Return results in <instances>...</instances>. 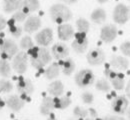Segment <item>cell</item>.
Masks as SVG:
<instances>
[{
    "mask_svg": "<svg viewBox=\"0 0 130 120\" xmlns=\"http://www.w3.org/2000/svg\"><path fill=\"white\" fill-rule=\"evenodd\" d=\"M30 63L37 70H42L48 63H50L52 56L50 51L46 47H37L34 46L27 51Z\"/></svg>",
    "mask_w": 130,
    "mask_h": 120,
    "instance_id": "1",
    "label": "cell"
},
{
    "mask_svg": "<svg viewBox=\"0 0 130 120\" xmlns=\"http://www.w3.org/2000/svg\"><path fill=\"white\" fill-rule=\"evenodd\" d=\"M49 16L53 22L57 24H63L72 19V12L66 5L56 3L49 8Z\"/></svg>",
    "mask_w": 130,
    "mask_h": 120,
    "instance_id": "2",
    "label": "cell"
},
{
    "mask_svg": "<svg viewBox=\"0 0 130 120\" xmlns=\"http://www.w3.org/2000/svg\"><path fill=\"white\" fill-rule=\"evenodd\" d=\"M18 45L15 41L9 38H4L0 44V55L2 59H11L18 53Z\"/></svg>",
    "mask_w": 130,
    "mask_h": 120,
    "instance_id": "3",
    "label": "cell"
},
{
    "mask_svg": "<svg viewBox=\"0 0 130 120\" xmlns=\"http://www.w3.org/2000/svg\"><path fill=\"white\" fill-rule=\"evenodd\" d=\"M75 83L80 88H86L89 87L94 83L95 76L92 70L90 69H81L76 75H75Z\"/></svg>",
    "mask_w": 130,
    "mask_h": 120,
    "instance_id": "4",
    "label": "cell"
},
{
    "mask_svg": "<svg viewBox=\"0 0 130 120\" xmlns=\"http://www.w3.org/2000/svg\"><path fill=\"white\" fill-rule=\"evenodd\" d=\"M28 61H29L28 54L24 51H19L13 57L12 68L18 74H24L28 68Z\"/></svg>",
    "mask_w": 130,
    "mask_h": 120,
    "instance_id": "5",
    "label": "cell"
},
{
    "mask_svg": "<svg viewBox=\"0 0 130 120\" xmlns=\"http://www.w3.org/2000/svg\"><path fill=\"white\" fill-rule=\"evenodd\" d=\"M112 18L114 22L120 25L125 24L130 18V8L122 3L117 4L114 7L113 13H112Z\"/></svg>",
    "mask_w": 130,
    "mask_h": 120,
    "instance_id": "6",
    "label": "cell"
},
{
    "mask_svg": "<svg viewBox=\"0 0 130 120\" xmlns=\"http://www.w3.org/2000/svg\"><path fill=\"white\" fill-rule=\"evenodd\" d=\"M88 43H89V40L86 34L78 32L74 34V41L71 43V47L74 52H76L77 54H81L87 50Z\"/></svg>",
    "mask_w": 130,
    "mask_h": 120,
    "instance_id": "7",
    "label": "cell"
},
{
    "mask_svg": "<svg viewBox=\"0 0 130 120\" xmlns=\"http://www.w3.org/2000/svg\"><path fill=\"white\" fill-rule=\"evenodd\" d=\"M128 105H129V101L126 96L118 95L115 98H113V100L111 102V108H112L113 112L122 115L127 111Z\"/></svg>",
    "mask_w": 130,
    "mask_h": 120,
    "instance_id": "8",
    "label": "cell"
},
{
    "mask_svg": "<svg viewBox=\"0 0 130 120\" xmlns=\"http://www.w3.org/2000/svg\"><path fill=\"white\" fill-rule=\"evenodd\" d=\"M86 59H87V62L92 66L101 65L105 61V53L100 48L92 49L87 53Z\"/></svg>",
    "mask_w": 130,
    "mask_h": 120,
    "instance_id": "9",
    "label": "cell"
},
{
    "mask_svg": "<svg viewBox=\"0 0 130 120\" xmlns=\"http://www.w3.org/2000/svg\"><path fill=\"white\" fill-rule=\"evenodd\" d=\"M117 34H118L117 27L115 25H112V24H108V25H105L101 28L100 38L103 42L111 43L115 40Z\"/></svg>",
    "mask_w": 130,
    "mask_h": 120,
    "instance_id": "10",
    "label": "cell"
},
{
    "mask_svg": "<svg viewBox=\"0 0 130 120\" xmlns=\"http://www.w3.org/2000/svg\"><path fill=\"white\" fill-rule=\"evenodd\" d=\"M16 89L17 92L19 94L22 95L23 98H27L29 95H31L35 88H34V85H33L32 81L30 79H20L16 84Z\"/></svg>",
    "mask_w": 130,
    "mask_h": 120,
    "instance_id": "11",
    "label": "cell"
},
{
    "mask_svg": "<svg viewBox=\"0 0 130 120\" xmlns=\"http://www.w3.org/2000/svg\"><path fill=\"white\" fill-rule=\"evenodd\" d=\"M35 40L37 44L42 47H47L51 44L53 40V31L51 28H44L35 36Z\"/></svg>",
    "mask_w": 130,
    "mask_h": 120,
    "instance_id": "12",
    "label": "cell"
},
{
    "mask_svg": "<svg viewBox=\"0 0 130 120\" xmlns=\"http://www.w3.org/2000/svg\"><path fill=\"white\" fill-rule=\"evenodd\" d=\"M5 104L13 112H18V111H20L24 107L25 101L23 100V98L19 97L18 95H10V96L6 97Z\"/></svg>",
    "mask_w": 130,
    "mask_h": 120,
    "instance_id": "13",
    "label": "cell"
},
{
    "mask_svg": "<svg viewBox=\"0 0 130 120\" xmlns=\"http://www.w3.org/2000/svg\"><path fill=\"white\" fill-rule=\"evenodd\" d=\"M69 52V47L64 43H56L51 48V54L56 60L67 58Z\"/></svg>",
    "mask_w": 130,
    "mask_h": 120,
    "instance_id": "14",
    "label": "cell"
},
{
    "mask_svg": "<svg viewBox=\"0 0 130 120\" xmlns=\"http://www.w3.org/2000/svg\"><path fill=\"white\" fill-rule=\"evenodd\" d=\"M57 34H58V38L62 41H68L70 40L72 37H74V29L70 24L67 23H63L60 24L57 28Z\"/></svg>",
    "mask_w": 130,
    "mask_h": 120,
    "instance_id": "15",
    "label": "cell"
},
{
    "mask_svg": "<svg viewBox=\"0 0 130 120\" xmlns=\"http://www.w3.org/2000/svg\"><path fill=\"white\" fill-rule=\"evenodd\" d=\"M40 27H41V19L38 16L33 15V16H29L26 19L23 26V30L27 33H33L37 31Z\"/></svg>",
    "mask_w": 130,
    "mask_h": 120,
    "instance_id": "16",
    "label": "cell"
},
{
    "mask_svg": "<svg viewBox=\"0 0 130 120\" xmlns=\"http://www.w3.org/2000/svg\"><path fill=\"white\" fill-rule=\"evenodd\" d=\"M110 64L114 70L125 71V70H127L128 66H129V61L125 57H122L119 55H112L111 60H110Z\"/></svg>",
    "mask_w": 130,
    "mask_h": 120,
    "instance_id": "17",
    "label": "cell"
},
{
    "mask_svg": "<svg viewBox=\"0 0 130 120\" xmlns=\"http://www.w3.org/2000/svg\"><path fill=\"white\" fill-rule=\"evenodd\" d=\"M54 109H55V106H54L53 98H51L50 96H45L40 104V107H39L40 113L42 115H45V116L51 115V113L53 112Z\"/></svg>",
    "mask_w": 130,
    "mask_h": 120,
    "instance_id": "18",
    "label": "cell"
},
{
    "mask_svg": "<svg viewBox=\"0 0 130 120\" xmlns=\"http://www.w3.org/2000/svg\"><path fill=\"white\" fill-rule=\"evenodd\" d=\"M40 8V2L39 0H23L20 10H22L27 15L29 13H32L37 11Z\"/></svg>",
    "mask_w": 130,
    "mask_h": 120,
    "instance_id": "19",
    "label": "cell"
},
{
    "mask_svg": "<svg viewBox=\"0 0 130 120\" xmlns=\"http://www.w3.org/2000/svg\"><path fill=\"white\" fill-rule=\"evenodd\" d=\"M47 91H48L49 95L54 96V97H59L64 92V85L60 80H55L48 85Z\"/></svg>",
    "mask_w": 130,
    "mask_h": 120,
    "instance_id": "20",
    "label": "cell"
},
{
    "mask_svg": "<svg viewBox=\"0 0 130 120\" xmlns=\"http://www.w3.org/2000/svg\"><path fill=\"white\" fill-rule=\"evenodd\" d=\"M23 0H3V11L7 14L15 12L20 9Z\"/></svg>",
    "mask_w": 130,
    "mask_h": 120,
    "instance_id": "21",
    "label": "cell"
},
{
    "mask_svg": "<svg viewBox=\"0 0 130 120\" xmlns=\"http://www.w3.org/2000/svg\"><path fill=\"white\" fill-rule=\"evenodd\" d=\"M60 65L57 62H53L49 65L47 68L44 70V76L48 80H53L56 77H58L60 73Z\"/></svg>",
    "mask_w": 130,
    "mask_h": 120,
    "instance_id": "22",
    "label": "cell"
},
{
    "mask_svg": "<svg viewBox=\"0 0 130 120\" xmlns=\"http://www.w3.org/2000/svg\"><path fill=\"white\" fill-rule=\"evenodd\" d=\"M90 19L96 24H101L106 20V12L103 8H96L92 11Z\"/></svg>",
    "mask_w": 130,
    "mask_h": 120,
    "instance_id": "23",
    "label": "cell"
},
{
    "mask_svg": "<svg viewBox=\"0 0 130 120\" xmlns=\"http://www.w3.org/2000/svg\"><path fill=\"white\" fill-rule=\"evenodd\" d=\"M54 101V106L55 109H60L63 110L66 109L68 106H70L71 104V99L68 96H63V97H54L53 98Z\"/></svg>",
    "mask_w": 130,
    "mask_h": 120,
    "instance_id": "24",
    "label": "cell"
},
{
    "mask_svg": "<svg viewBox=\"0 0 130 120\" xmlns=\"http://www.w3.org/2000/svg\"><path fill=\"white\" fill-rule=\"evenodd\" d=\"M12 74V67L10 66V63L6 59L0 60V75L3 78H9Z\"/></svg>",
    "mask_w": 130,
    "mask_h": 120,
    "instance_id": "25",
    "label": "cell"
},
{
    "mask_svg": "<svg viewBox=\"0 0 130 120\" xmlns=\"http://www.w3.org/2000/svg\"><path fill=\"white\" fill-rule=\"evenodd\" d=\"M75 62L71 58H66L62 63V72L66 76H70L75 70Z\"/></svg>",
    "mask_w": 130,
    "mask_h": 120,
    "instance_id": "26",
    "label": "cell"
},
{
    "mask_svg": "<svg viewBox=\"0 0 130 120\" xmlns=\"http://www.w3.org/2000/svg\"><path fill=\"white\" fill-rule=\"evenodd\" d=\"M76 27L78 29V32L87 34L90 29V24L85 18H78L76 20Z\"/></svg>",
    "mask_w": 130,
    "mask_h": 120,
    "instance_id": "27",
    "label": "cell"
},
{
    "mask_svg": "<svg viewBox=\"0 0 130 120\" xmlns=\"http://www.w3.org/2000/svg\"><path fill=\"white\" fill-rule=\"evenodd\" d=\"M110 82H111V85L113 86L114 89L118 90V91L122 90L125 87V80H124L123 75H121V74H118L113 80H111Z\"/></svg>",
    "mask_w": 130,
    "mask_h": 120,
    "instance_id": "28",
    "label": "cell"
},
{
    "mask_svg": "<svg viewBox=\"0 0 130 120\" xmlns=\"http://www.w3.org/2000/svg\"><path fill=\"white\" fill-rule=\"evenodd\" d=\"M95 87L98 91L101 92H108L111 89V85L109 84V82L106 79H99L95 83Z\"/></svg>",
    "mask_w": 130,
    "mask_h": 120,
    "instance_id": "29",
    "label": "cell"
},
{
    "mask_svg": "<svg viewBox=\"0 0 130 120\" xmlns=\"http://www.w3.org/2000/svg\"><path fill=\"white\" fill-rule=\"evenodd\" d=\"M20 47L23 49V50H29L31 49L32 47H34V43H33V40L32 38L30 36H24L21 41H20Z\"/></svg>",
    "mask_w": 130,
    "mask_h": 120,
    "instance_id": "30",
    "label": "cell"
},
{
    "mask_svg": "<svg viewBox=\"0 0 130 120\" xmlns=\"http://www.w3.org/2000/svg\"><path fill=\"white\" fill-rule=\"evenodd\" d=\"M13 89V84L6 80V79H0V91L3 93H9Z\"/></svg>",
    "mask_w": 130,
    "mask_h": 120,
    "instance_id": "31",
    "label": "cell"
},
{
    "mask_svg": "<svg viewBox=\"0 0 130 120\" xmlns=\"http://www.w3.org/2000/svg\"><path fill=\"white\" fill-rule=\"evenodd\" d=\"M73 115L78 118H87V116L89 115V110L84 109L80 106H75L73 109Z\"/></svg>",
    "mask_w": 130,
    "mask_h": 120,
    "instance_id": "32",
    "label": "cell"
},
{
    "mask_svg": "<svg viewBox=\"0 0 130 120\" xmlns=\"http://www.w3.org/2000/svg\"><path fill=\"white\" fill-rule=\"evenodd\" d=\"M22 31H23V29H22V27H20V26H16L15 24L14 25H11V26H9V28H8V32H9V34L11 35L12 37H14V38H20V36L22 35Z\"/></svg>",
    "mask_w": 130,
    "mask_h": 120,
    "instance_id": "33",
    "label": "cell"
},
{
    "mask_svg": "<svg viewBox=\"0 0 130 120\" xmlns=\"http://www.w3.org/2000/svg\"><path fill=\"white\" fill-rule=\"evenodd\" d=\"M12 19L15 21V22H23L24 20H26L27 19V14L26 13H24L22 10H17L15 11L14 13H13V15H12Z\"/></svg>",
    "mask_w": 130,
    "mask_h": 120,
    "instance_id": "34",
    "label": "cell"
},
{
    "mask_svg": "<svg viewBox=\"0 0 130 120\" xmlns=\"http://www.w3.org/2000/svg\"><path fill=\"white\" fill-rule=\"evenodd\" d=\"M80 97H81L82 102L85 104H91V103H93V100H94V95L89 91L83 92Z\"/></svg>",
    "mask_w": 130,
    "mask_h": 120,
    "instance_id": "35",
    "label": "cell"
},
{
    "mask_svg": "<svg viewBox=\"0 0 130 120\" xmlns=\"http://www.w3.org/2000/svg\"><path fill=\"white\" fill-rule=\"evenodd\" d=\"M118 74H119V73H117L114 69L105 68V70H104V76L106 77V79H108V80H110V81L113 80Z\"/></svg>",
    "mask_w": 130,
    "mask_h": 120,
    "instance_id": "36",
    "label": "cell"
},
{
    "mask_svg": "<svg viewBox=\"0 0 130 120\" xmlns=\"http://www.w3.org/2000/svg\"><path fill=\"white\" fill-rule=\"evenodd\" d=\"M120 51L125 56L130 57V41H124L120 45Z\"/></svg>",
    "mask_w": 130,
    "mask_h": 120,
    "instance_id": "37",
    "label": "cell"
},
{
    "mask_svg": "<svg viewBox=\"0 0 130 120\" xmlns=\"http://www.w3.org/2000/svg\"><path fill=\"white\" fill-rule=\"evenodd\" d=\"M102 120H126L122 116H117V115H107Z\"/></svg>",
    "mask_w": 130,
    "mask_h": 120,
    "instance_id": "38",
    "label": "cell"
},
{
    "mask_svg": "<svg viewBox=\"0 0 130 120\" xmlns=\"http://www.w3.org/2000/svg\"><path fill=\"white\" fill-rule=\"evenodd\" d=\"M7 26V20L3 17L2 15H0V31L4 30Z\"/></svg>",
    "mask_w": 130,
    "mask_h": 120,
    "instance_id": "39",
    "label": "cell"
},
{
    "mask_svg": "<svg viewBox=\"0 0 130 120\" xmlns=\"http://www.w3.org/2000/svg\"><path fill=\"white\" fill-rule=\"evenodd\" d=\"M125 92H126V96L128 97V99H130V79H129V81H128V83L126 84Z\"/></svg>",
    "mask_w": 130,
    "mask_h": 120,
    "instance_id": "40",
    "label": "cell"
},
{
    "mask_svg": "<svg viewBox=\"0 0 130 120\" xmlns=\"http://www.w3.org/2000/svg\"><path fill=\"white\" fill-rule=\"evenodd\" d=\"M61 1L66 3V4H73V3H75L77 0H61Z\"/></svg>",
    "mask_w": 130,
    "mask_h": 120,
    "instance_id": "41",
    "label": "cell"
},
{
    "mask_svg": "<svg viewBox=\"0 0 130 120\" xmlns=\"http://www.w3.org/2000/svg\"><path fill=\"white\" fill-rule=\"evenodd\" d=\"M3 106H4V101H3V100L0 98V110L3 108Z\"/></svg>",
    "mask_w": 130,
    "mask_h": 120,
    "instance_id": "42",
    "label": "cell"
},
{
    "mask_svg": "<svg viewBox=\"0 0 130 120\" xmlns=\"http://www.w3.org/2000/svg\"><path fill=\"white\" fill-rule=\"evenodd\" d=\"M98 3H100V4H103V3H106L107 1H109V0H96Z\"/></svg>",
    "mask_w": 130,
    "mask_h": 120,
    "instance_id": "43",
    "label": "cell"
},
{
    "mask_svg": "<svg viewBox=\"0 0 130 120\" xmlns=\"http://www.w3.org/2000/svg\"><path fill=\"white\" fill-rule=\"evenodd\" d=\"M126 114H127V117H128L130 120V107H128V109H127V111H126Z\"/></svg>",
    "mask_w": 130,
    "mask_h": 120,
    "instance_id": "44",
    "label": "cell"
},
{
    "mask_svg": "<svg viewBox=\"0 0 130 120\" xmlns=\"http://www.w3.org/2000/svg\"><path fill=\"white\" fill-rule=\"evenodd\" d=\"M85 120H100V119H98L96 117H90V118H86Z\"/></svg>",
    "mask_w": 130,
    "mask_h": 120,
    "instance_id": "45",
    "label": "cell"
},
{
    "mask_svg": "<svg viewBox=\"0 0 130 120\" xmlns=\"http://www.w3.org/2000/svg\"><path fill=\"white\" fill-rule=\"evenodd\" d=\"M47 120H57V119H56V118H55V117H54L53 115H50V117H49V118Z\"/></svg>",
    "mask_w": 130,
    "mask_h": 120,
    "instance_id": "46",
    "label": "cell"
},
{
    "mask_svg": "<svg viewBox=\"0 0 130 120\" xmlns=\"http://www.w3.org/2000/svg\"><path fill=\"white\" fill-rule=\"evenodd\" d=\"M2 41H3V38H2V37H1V36H0V44H1V43H2Z\"/></svg>",
    "mask_w": 130,
    "mask_h": 120,
    "instance_id": "47",
    "label": "cell"
},
{
    "mask_svg": "<svg viewBox=\"0 0 130 120\" xmlns=\"http://www.w3.org/2000/svg\"><path fill=\"white\" fill-rule=\"evenodd\" d=\"M69 120H74V119H69Z\"/></svg>",
    "mask_w": 130,
    "mask_h": 120,
    "instance_id": "48",
    "label": "cell"
},
{
    "mask_svg": "<svg viewBox=\"0 0 130 120\" xmlns=\"http://www.w3.org/2000/svg\"><path fill=\"white\" fill-rule=\"evenodd\" d=\"M128 1H129V2H130V0H128Z\"/></svg>",
    "mask_w": 130,
    "mask_h": 120,
    "instance_id": "49",
    "label": "cell"
}]
</instances>
